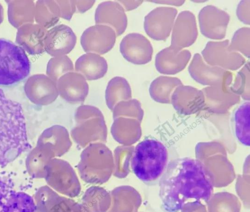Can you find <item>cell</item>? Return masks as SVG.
I'll list each match as a JSON object with an SVG mask.
<instances>
[{
  "instance_id": "obj_3",
  "label": "cell",
  "mask_w": 250,
  "mask_h": 212,
  "mask_svg": "<svg viewBox=\"0 0 250 212\" xmlns=\"http://www.w3.org/2000/svg\"><path fill=\"white\" fill-rule=\"evenodd\" d=\"M168 151L165 145L154 139L140 142L133 150L131 167L134 174L145 183L160 178L168 164Z\"/></svg>"
},
{
  "instance_id": "obj_1",
  "label": "cell",
  "mask_w": 250,
  "mask_h": 212,
  "mask_svg": "<svg viewBox=\"0 0 250 212\" xmlns=\"http://www.w3.org/2000/svg\"><path fill=\"white\" fill-rule=\"evenodd\" d=\"M213 193L212 175L196 159L171 160L160 179L159 195L164 212H178L189 202L207 204Z\"/></svg>"
},
{
  "instance_id": "obj_24",
  "label": "cell",
  "mask_w": 250,
  "mask_h": 212,
  "mask_svg": "<svg viewBox=\"0 0 250 212\" xmlns=\"http://www.w3.org/2000/svg\"><path fill=\"white\" fill-rule=\"evenodd\" d=\"M143 1V0H119V3L122 4L124 8H125V10L129 11L137 8Z\"/></svg>"
},
{
  "instance_id": "obj_16",
  "label": "cell",
  "mask_w": 250,
  "mask_h": 212,
  "mask_svg": "<svg viewBox=\"0 0 250 212\" xmlns=\"http://www.w3.org/2000/svg\"><path fill=\"white\" fill-rule=\"evenodd\" d=\"M75 70L87 80H95L102 78L106 74L108 65L105 59L100 55L86 53L81 56L76 61Z\"/></svg>"
},
{
  "instance_id": "obj_11",
  "label": "cell",
  "mask_w": 250,
  "mask_h": 212,
  "mask_svg": "<svg viewBox=\"0 0 250 212\" xmlns=\"http://www.w3.org/2000/svg\"><path fill=\"white\" fill-rule=\"evenodd\" d=\"M125 11L118 2H102L95 11V23L109 26L114 30L116 36H119L125 32L127 27V19Z\"/></svg>"
},
{
  "instance_id": "obj_9",
  "label": "cell",
  "mask_w": 250,
  "mask_h": 212,
  "mask_svg": "<svg viewBox=\"0 0 250 212\" xmlns=\"http://www.w3.org/2000/svg\"><path fill=\"white\" fill-rule=\"evenodd\" d=\"M120 51L127 61L135 64H144L151 60L153 48L144 36L132 33L126 35L122 39Z\"/></svg>"
},
{
  "instance_id": "obj_7",
  "label": "cell",
  "mask_w": 250,
  "mask_h": 212,
  "mask_svg": "<svg viewBox=\"0 0 250 212\" xmlns=\"http://www.w3.org/2000/svg\"><path fill=\"white\" fill-rule=\"evenodd\" d=\"M116 39L114 30L108 26L96 24L86 29L81 37V44L87 53L103 55L113 47Z\"/></svg>"
},
{
  "instance_id": "obj_6",
  "label": "cell",
  "mask_w": 250,
  "mask_h": 212,
  "mask_svg": "<svg viewBox=\"0 0 250 212\" xmlns=\"http://www.w3.org/2000/svg\"><path fill=\"white\" fill-rule=\"evenodd\" d=\"M177 10L167 6L158 7L145 18L144 29L148 36L157 41H164L169 36Z\"/></svg>"
},
{
  "instance_id": "obj_19",
  "label": "cell",
  "mask_w": 250,
  "mask_h": 212,
  "mask_svg": "<svg viewBox=\"0 0 250 212\" xmlns=\"http://www.w3.org/2000/svg\"><path fill=\"white\" fill-rule=\"evenodd\" d=\"M74 70L73 64L66 55L57 56L51 59L48 68V74L58 81L63 75Z\"/></svg>"
},
{
  "instance_id": "obj_17",
  "label": "cell",
  "mask_w": 250,
  "mask_h": 212,
  "mask_svg": "<svg viewBox=\"0 0 250 212\" xmlns=\"http://www.w3.org/2000/svg\"><path fill=\"white\" fill-rule=\"evenodd\" d=\"M250 102L240 105L234 111L231 119V126L235 138L241 144L250 146Z\"/></svg>"
},
{
  "instance_id": "obj_20",
  "label": "cell",
  "mask_w": 250,
  "mask_h": 212,
  "mask_svg": "<svg viewBox=\"0 0 250 212\" xmlns=\"http://www.w3.org/2000/svg\"><path fill=\"white\" fill-rule=\"evenodd\" d=\"M250 29L249 27H242L237 30L234 34L231 43L230 49L234 52H239L245 56L249 58Z\"/></svg>"
},
{
  "instance_id": "obj_18",
  "label": "cell",
  "mask_w": 250,
  "mask_h": 212,
  "mask_svg": "<svg viewBox=\"0 0 250 212\" xmlns=\"http://www.w3.org/2000/svg\"><path fill=\"white\" fill-rule=\"evenodd\" d=\"M131 98V88L125 79L115 77L110 80L105 91V100L110 109L112 110L118 103Z\"/></svg>"
},
{
  "instance_id": "obj_21",
  "label": "cell",
  "mask_w": 250,
  "mask_h": 212,
  "mask_svg": "<svg viewBox=\"0 0 250 212\" xmlns=\"http://www.w3.org/2000/svg\"><path fill=\"white\" fill-rule=\"evenodd\" d=\"M61 12V17L70 21L75 12L76 8L75 0H57Z\"/></svg>"
},
{
  "instance_id": "obj_15",
  "label": "cell",
  "mask_w": 250,
  "mask_h": 212,
  "mask_svg": "<svg viewBox=\"0 0 250 212\" xmlns=\"http://www.w3.org/2000/svg\"><path fill=\"white\" fill-rule=\"evenodd\" d=\"M188 72L195 80L202 83L220 81L232 76L229 71L206 64L198 53L194 55L188 66Z\"/></svg>"
},
{
  "instance_id": "obj_2",
  "label": "cell",
  "mask_w": 250,
  "mask_h": 212,
  "mask_svg": "<svg viewBox=\"0 0 250 212\" xmlns=\"http://www.w3.org/2000/svg\"><path fill=\"white\" fill-rule=\"evenodd\" d=\"M28 147L22 106L0 89V165L13 161Z\"/></svg>"
},
{
  "instance_id": "obj_5",
  "label": "cell",
  "mask_w": 250,
  "mask_h": 212,
  "mask_svg": "<svg viewBox=\"0 0 250 212\" xmlns=\"http://www.w3.org/2000/svg\"><path fill=\"white\" fill-rule=\"evenodd\" d=\"M202 54L208 64L225 70H236L246 62L241 54L230 49L229 40L208 42L202 51Z\"/></svg>"
},
{
  "instance_id": "obj_25",
  "label": "cell",
  "mask_w": 250,
  "mask_h": 212,
  "mask_svg": "<svg viewBox=\"0 0 250 212\" xmlns=\"http://www.w3.org/2000/svg\"><path fill=\"white\" fill-rule=\"evenodd\" d=\"M152 1L157 3L166 4L175 6H181L185 2L184 0H155Z\"/></svg>"
},
{
  "instance_id": "obj_22",
  "label": "cell",
  "mask_w": 250,
  "mask_h": 212,
  "mask_svg": "<svg viewBox=\"0 0 250 212\" xmlns=\"http://www.w3.org/2000/svg\"><path fill=\"white\" fill-rule=\"evenodd\" d=\"M250 0H242L238 5L236 14L239 20L244 23L249 25L250 20Z\"/></svg>"
},
{
  "instance_id": "obj_4",
  "label": "cell",
  "mask_w": 250,
  "mask_h": 212,
  "mask_svg": "<svg viewBox=\"0 0 250 212\" xmlns=\"http://www.w3.org/2000/svg\"><path fill=\"white\" fill-rule=\"evenodd\" d=\"M30 63L24 50L12 42L0 39V85H10L27 78Z\"/></svg>"
},
{
  "instance_id": "obj_10",
  "label": "cell",
  "mask_w": 250,
  "mask_h": 212,
  "mask_svg": "<svg viewBox=\"0 0 250 212\" xmlns=\"http://www.w3.org/2000/svg\"><path fill=\"white\" fill-rule=\"evenodd\" d=\"M198 31L195 17L189 11L178 15L173 26L170 46L178 50L191 45L195 42Z\"/></svg>"
},
{
  "instance_id": "obj_23",
  "label": "cell",
  "mask_w": 250,
  "mask_h": 212,
  "mask_svg": "<svg viewBox=\"0 0 250 212\" xmlns=\"http://www.w3.org/2000/svg\"><path fill=\"white\" fill-rule=\"evenodd\" d=\"M95 0H75L76 12L83 13L88 10L95 2Z\"/></svg>"
},
{
  "instance_id": "obj_12",
  "label": "cell",
  "mask_w": 250,
  "mask_h": 212,
  "mask_svg": "<svg viewBox=\"0 0 250 212\" xmlns=\"http://www.w3.org/2000/svg\"><path fill=\"white\" fill-rule=\"evenodd\" d=\"M58 87L61 97L71 104L83 102L89 89L84 77L74 71L62 76L58 80Z\"/></svg>"
},
{
  "instance_id": "obj_14",
  "label": "cell",
  "mask_w": 250,
  "mask_h": 212,
  "mask_svg": "<svg viewBox=\"0 0 250 212\" xmlns=\"http://www.w3.org/2000/svg\"><path fill=\"white\" fill-rule=\"evenodd\" d=\"M190 58L191 54L188 50H178L169 46L156 55L155 65L161 73L174 74L185 68Z\"/></svg>"
},
{
  "instance_id": "obj_8",
  "label": "cell",
  "mask_w": 250,
  "mask_h": 212,
  "mask_svg": "<svg viewBox=\"0 0 250 212\" xmlns=\"http://www.w3.org/2000/svg\"><path fill=\"white\" fill-rule=\"evenodd\" d=\"M229 19V15L225 11L213 5L205 6L198 15L200 31L208 38L223 39Z\"/></svg>"
},
{
  "instance_id": "obj_13",
  "label": "cell",
  "mask_w": 250,
  "mask_h": 212,
  "mask_svg": "<svg viewBox=\"0 0 250 212\" xmlns=\"http://www.w3.org/2000/svg\"><path fill=\"white\" fill-rule=\"evenodd\" d=\"M46 50L52 56H63L70 53L74 48L77 37L72 29L62 24L51 29L48 33Z\"/></svg>"
}]
</instances>
